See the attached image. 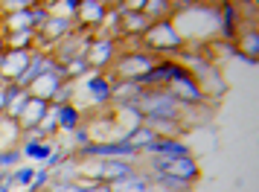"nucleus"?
Instances as JSON below:
<instances>
[{"label":"nucleus","instance_id":"obj_5","mask_svg":"<svg viewBox=\"0 0 259 192\" xmlns=\"http://www.w3.org/2000/svg\"><path fill=\"white\" fill-rule=\"evenodd\" d=\"M131 172L134 169H131L128 160H117V157H96V163L79 166V175H84L91 180H102V183H114V180L131 175Z\"/></svg>","mask_w":259,"mask_h":192},{"label":"nucleus","instance_id":"obj_8","mask_svg":"<svg viewBox=\"0 0 259 192\" xmlns=\"http://www.w3.org/2000/svg\"><path fill=\"white\" fill-rule=\"evenodd\" d=\"M82 160H91V157H117V160H131L137 157V149L128 146L125 140H94L79 149Z\"/></svg>","mask_w":259,"mask_h":192},{"label":"nucleus","instance_id":"obj_7","mask_svg":"<svg viewBox=\"0 0 259 192\" xmlns=\"http://www.w3.org/2000/svg\"><path fill=\"white\" fill-rule=\"evenodd\" d=\"M166 90L175 96L181 105H198V102H204L207 96H204V90L198 87V82H195V76L187 70V67H178L175 76L166 82Z\"/></svg>","mask_w":259,"mask_h":192},{"label":"nucleus","instance_id":"obj_3","mask_svg":"<svg viewBox=\"0 0 259 192\" xmlns=\"http://www.w3.org/2000/svg\"><path fill=\"white\" fill-rule=\"evenodd\" d=\"M70 35H73V18L59 15V12H53L35 29V41H38V47H41V53H53L56 44H61L64 38H70Z\"/></svg>","mask_w":259,"mask_h":192},{"label":"nucleus","instance_id":"obj_36","mask_svg":"<svg viewBox=\"0 0 259 192\" xmlns=\"http://www.w3.org/2000/svg\"><path fill=\"white\" fill-rule=\"evenodd\" d=\"M6 53V38H3V32H0V56Z\"/></svg>","mask_w":259,"mask_h":192},{"label":"nucleus","instance_id":"obj_23","mask_svg":"<svg viewBox=\"0 0 259 192\" xmlns=\"http://www.w3.org/2000/svg\"><path fill=\"white\" fill-rule=\"evenodd\" d=\"M21 152H24L26 157H32V160H47V157L56 152V143H53V140H35V137H32V140L24 143Z\"/></svg>","mask_w":259,"mask_h":192},{"label":"nucleus","instance_id":"obj_15","mask_svg":"<svg viewBox=\"0 0 259 192\" xmlns=\"http://www.w3.org/2000/svg\"><path fill=\"white\" fill-rule=\"evenodd\" d=\"M111 6H105L102 0H82V6L76 9V24L84 26V29H94V26H102L105 24V15Z\"/></svg>","mask_w":259,"mask_h":192},{"label":"nucleus","instance_id":"obj_27","mask_svg":"<svg viewBox=\"0 0 259 192\" xmlns=\"http://www.w3.org/2000/svg\"><path fill=\"white\" fill-rule=\"evenodd\" d=\"M61 67H64V76H67V79H82V76H88V73H94L91 67H88L84 56H76V59L64 61Z\"/></svg>","mask_w":259,"mask_h":192},{"label":"nucleus","instance_id":"obj_12","mask_svg":"<svg viewBox=\"0 0 259 192\" xmlns=\"http://www.w3.org/2000/svg\"><path fill=\"white\" fill-rule=\"evenodd\" d=\"M32 59V50H6L0 56V76L6 82H18L21 73L26 70V64Z\"/></svg>","mask_w":259,"mask_h":192},{"label":"nucleus","instance_id":"obj_29","mask_svg":"<svg viewBox=\"0 0 259 192\" xmlns=\"http://www.w3.org/2000/svg\"><path fill=\"white\" fill-rule=\"evenodd\" d=\"M21 149H0V172H12V166L21 160Z\"/></svg>","mask_w":259,"mask_h":192},{"label":"nucleus","instance_id":"obj_6","mask_svg":"<svg viewBox=\"0 0 259 192\" xmlns=\"http://www.w3.org/2000/svg\"><path fill=\"white\" fill-rule=\"evenodd\" d=\"M152 172H166L172 178H181L187 183H195L201 178V169H198V160L192 155H184V157H157L152 155Z\"/></svg>","mask_w":259,"mask_h":192},{"label":"nucleus","instance_id":"obj_38","mask_svg":"<svg viewBox=\"0 0 259 192\" xmlns=\"http://www.w3.org/2000/svg\"><path fill=\"white\" fill-rule=\"evenodd\" d=\"M6 84H9V82H6V79H3V76H0V90H3V87H6Z\"/></svg>","mask_w":259,"mask_h":192},{"label":"nucleus","instance_id":"obj_34","mask_svg":"<svg viewBox=\"0 0 259 192\" xmlns=\"http://www.w3.org/2000/svg\"><path fill=\"white\" fill-rule=\"evenodd\" d=\"M61 3L67 6V18H73V15H76V9L82 6V0H61Z\"/></svg>","mask_w":259,"mask_h":192},{"label":"nucleus","instance_id":"obj_35","mask_svg":"<svg viewBox=\"0 0 259 192\" xmlns=\"http://www.w3.org/2000/svg\"><path fill=\"white\" fill-rule=\"evenodd\" d=\"M6 114V96H3V90H0V117Z\"/></svg>","mask_w":259,"mask_h":192},{"label":"nucleus","instance_id":"obj_13","mask_svg":"<svg viewBox=\"0 0 259 192\" xmlns=\"http://www.w3.org/2000/svg\"><path fill=\"white\" fill-rule=\"evenodd\" d=\"M53 67H59V61H56V56H53V53H41V50H38V53H32V59H29V64H26V70L21 73V79H18V87H29V84L35 82L38 76H44V73L47 70H53Z\"/></svg>","mask_w":259,"mask_h":192},{"label":"nucleus","instance_id":"obj_21","mask_svg":"<svg viewBox=\"0 0 259 192\" xmlns=\"http://www.w3.org/2000/svg\"><path fill=\"white\" fill-rule=\"evenodd\" d=\"M149 175H152L154 186H163L160 192H189L192 189V183H187V180H181V178H172L166 172H149Z\"/></svg>","mask_w":259,"mask_h":192},{"label":"nucleus","instance_id":"obj_33","mask_svg":"<svg viewBox=\"0 0 259 192\" xmlns=\"http://www.w3.org/2000/svg\"><path fill=\"white\" fill-rule=\"evenodd\" d=\"M143 6H146V0H122L117 9H134V12H143Z\"/></svg>","mask_w":259,"mask_h":192},{"label":"nucleus","instance_id":"obj_10","mask_svg":"<svg viewBox=\"0 0 259 192\" xmlns=\"http://www.w3.org/2000/svg\"><path fill=\"white\" fill-rule=\"evenodd\" d=\"M84 61H88V67L91 70H102L105 64L117 59V41L108 35V38H99V41H91L88 47H84Z\"/></svg>","mask_w":259,"mask_h":192},{"label":"nucleus","instance_id":"obj_14","mask_svg":"<svg viewBox=\"0 0 259 192\" xmlns=\"http://www.w3.org/2000/svg\"><path fill=\"white\" fill-rule=\"evenodd\" d=\"M53 102H47V99H38V96H29L26 99L24 111L18 114V125H21V131H35L38 125H41V120L47 117V111Z\"/></svg>","mask_w":259,"mask_h":192},{"label":"nucleus","instance_id":"obj_40","mask_svg":"<svg viewBox=\"0 0 259 192\" xmlns=\"http://www.w3.org/2000/svg\"><path fill=\"white\" fill-rule=\"evenodd\" d=\"M41 192H50V189H41Z\"/></svg>","mask_w":259,"mask_h":192},{"label":"nucleus","instance_id":"obj_16","mask_svg":"<svg viewBox=\"0 0 259 192\" xmlns=\"http://www.w3.org/2000/svg\"><path fill=\"white\" fill-rule=\"evenodd\" d=\"M181 67L178 61H172V59H163V61H154L152 64V70L146 73L143 79H137V82L143 84V87H166V82L175 76V70Z\"/></svg>","mask_w":259,"mask_h":192},{"label":"nucleus","instance_id":"obj_19","mask_svg":"<svg viewBox=\"0 0 259 192\" xmlns=\"http://www.w3.org/2000/svg\"><path fill=\"white\" fill-rule=\"evenodd\" d=\"M84 93L91 96L94 102H99V105H105V102H111V87H114V82H108L105 76H84Z\"/></svg>","mask_w":259,"mask_h":192},{"label":"nucleus","instance_id":"obj_30","mask_svg":"<svg viewBox=\"0 0 259 192\" xmlns=\"http://www.w3.org/2000/svg\"><path fill=\"white\" fill-rule=\"evenodd\" d=\"M32 175H35V169H32V166L15 169V172H12V186H26V189H29V183H32Z\"/></svg>","mask_w":259,"mask_h":192},{"label":"nucleus","instance_id":"obj_20","mask_svg":"<svg viewBox=\"0 0 259 192\" xmlns=\"http://www.w3.org/2000/svg\"><path fill=\"white\" fill-rule=\"evenodd\" d=\"M53 117H56V125L61 131H76L82 122V111L70 102H64V105H53Z\"/></svg>","mask_w":259,"mask_h":192},{"label":"nucleus","instance_id":"obj_25","mask_svg":"<svg viewBox=\"0 0 259 192\" xmlns=\"http://www.w3.org/2000/svg\"><path fill=\"white\" fill-rule=\"evenodd\" d=\"M6 50H35V32H6Z\"/></svg>","mask_w":259,"mask_h":192},{"label":"nucleus","instance_id":"obj_31","mask_svg":"<svg viewBox=\"0 0 259 192\" xmlns=\"http://www.w3.org/2000/svg\"><path fill=\"white\" fill-rule=\"evenodd\" d=\"M50 186V169H38L35 175H32V183H29V192H41V189H47Z\"/></svg>","mask_w":259,"mask_h":192},{"label":"nucleus","instance_id":"obj_32","mask_svg":"<svg viewBox=\"0 0 259 192\" xmlns=\"http://www.w3.org/2000/svg\"><path fill=\"white\" fill-rule=\"evenodd\" d=\"M73 137H76V146H79V149H82V146H88V143H94L91 128H76V131H73Z\"/></svg>","mask_w":259,"mask_h":192},{"label":"nucleus","instance_id":"obj_11","mask_svg":"<svg viewBox=\"0 0 259 192\" xmlns=\"http://www.w3.org/2000/svg\"><path fill=\"white\" fill-rule=\"evenodd\" d=\"M67 82V76H64V67H53V70H47L44 76H38L35 82L29 84L26 90H29V96H38V99H47V102H53V96H56V90H59L61 84Z\"/></svg>","mask_w":259,"mask_h":192},{"label":"nucleus","instance_id":"obj_18","mask_svg":"<svg viewBox=\"0 0 259 192\" xmlns=\"http://www.w3.org/2000/svg\"><path fill=\"white\" fill-rule=\"evenodd\" d=\"M111 192H154V183H152V175H137V172H131L125 178L114 180V183H108Z\"/></svg>","mask_w":259,"mask_h":192},{"label":"nucleus","instance_id":"obj_37","mask_svg":"<svg viewBox=\"0 0 259 192\" xmlns=\"http://www.w3.org/2000/svg\"><path fill=\"white\" fill-rule=\"evenodd\" d=\"M102 3H105V6H114V9H117V6L122 3V0H102Z\"/></svg>","mask_w":259,"mask_h":192},{"label":"nucleus","instance_id":"obj_9","mask_svg":"<svg viewBox=\"0 0 259 192\" xmlns=\"http://www.w3.org/2000/svg\"><path fill=\"white\" fill-rule=\"evenodd\" d=\"M152 26V18L146 12H134V9H117V24L114 32L117 35H128V38H140L146 29Z\"/></svg>","mask_w":259,"mask_h":192},{"label":"nucleus","instance_id":"obj_28","mask_svg":"<svg viewBox=\"0 0 259 192\" xmlns=\"http://www.w3.org/2000/svg\"><path fill=\"white\" fill-rule=\"evenodd\" d=\"M26 99H29V90H21L15 99H9V102H6V114H3V117H12V120H18V114L24 111Z\"/></svg>","mask_w":259,"mask_h":192},{"label":"nucleus","instance_id":"obj_26","mask_svg":"<svg viewBox=\"0 0 259 192\" xmlns=\"http://www.w3.org/2000/svg\"><path fill=\"white\" fill-rule=\"evenodd\" d=\"M143 12L149 15L152 21H160V18H169L172 15V0H146Z\"/></svg>","mask_w":259,"mask_h":192},{"label":"nucleus","instance_id":"obj_4","mask_svg":"<svg viewBox=\"0 0 259 192\" xmlns=\"http://www.w3.org/2000/svg\"><path fill=\"white\" fill-rule=\"evenodd\" d=\"M154 56L152 53H146V50H128V53H122L114 59V73H117V79H131V82H137L143 79L146 73L152 70L154 64Z\"/></svg>","mask_w":259,"mask_h":192},{"label":"nucleus","instance_id":"obj_17","mask_svg":"<svg viewBox=\"0 0 259 192\" xmlns=\"http://www.w3.org/2000/svg\"><path fill=\"white\" fill-rule=\"evenodd\" d=\"M146 155H157V157H184L192 155L187 143H181L178 137H157L154 143L146 146Z\"/></svg>","mask_w":259,"mask_h":192},{"label":"nucleus","instance_id":"obj_1","mask_svg":"<svg viewBox=\"0 0 259 192\" xmlns=\"http://www.w3.org/2000/svg\"><path fill=\"white\" fill-rule=\"evenodd\" d=\"M134 108L143 114V122H154V120L181 122V102L166 87H146L143 96L134 102Z\"/></svg>","mask_w":259,"mask_h":192},{"label":"nucleus","instance_id":"obj_24","mask_svg":"<svg viewBox=\"0 0 259 192\" xmlns=\"http://www.w3.org/2000/svg\"><path fill=\"white\" fill-rule=\"evenodd\" d=\"M236 38H239V47H242L239 53L256 59L259 56V29L256 26H247V29H242V32H236Z\"/></svg>","mask_w":259,"mask_h":192},{"label":"nucleus","instance_id":"obj_22","mask_svg":"<svg viewBox=\"0 0 259 192\" xmlns=\"http://www.w3.org/2000/svg\"><path fill=\"white\" fill-rule=\"evenodd\" d=\"M154 140H157V131H154L152 125H146V122H143V125H137V128L125 137V143L134 146L137 152H146V146L154 143Z\"/></svg>","mask_w":259,"mask_h":192},{"label":"nucleus","instance_id":"obj_2","mask_svg":"<svg viewBox=\"0 0 259 192\" xmlns=\"http://www.w3.org/2000/svg\"><path fill=\"white\" fill-rule=\"evenodd\" d=\"M143 50L152 53V56H178L184 50V38L178 35L175 24L169 18H160V21H152V26L140 35Z\"/></svg>","mask_w":259,"mask_h":192},{"label":"nucleus","instance_id":"obj_39","mask_svg":"<svg viewBox=\"0 0 259 192\" xmlns=\"http://www.w3.org/2000/svg\"><path fill=\"white\" fill-rule=\"evenodd\" d=\"M247 3H253V6H256V3H259V0H247Z\"/></svg>","mask_w":259,"mask_h":192}]
</instances>
